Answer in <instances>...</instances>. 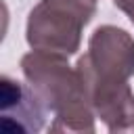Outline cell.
I'll return each mask as SVG.
<instances>
[{
    "mask_svg": "<svg viewBox=\"0 0 134 134\" xmlns=\"http://www.w3.org/2000/svg\"><path fill=\"white\" fill-rule=\"evenodd\" d=\"M113 4L119 10H124L128 15V19L132 21V25H134V0H113Z\"/></svg>",
    "mask_w": 134,
    "mask_h": 134,
    "instance_id": "obj_5",
    "label": "cell"
},
{
    "mask_svg": "<svg viewBox=\"0 0 134 134\" xmlns=\"http://www.w3.org/2000/svg\"><path fill=\"white\" fill-rule=\"evenodd\" d=\"M92 2H96V0H92Z\"/></svg>",
    "mask_w": 134,
    "mask_h": 134,
    "instance_id": "obj_6",
    "label": "cell"
},
{
    "mask_svg": "<svg viewBox=\"0 0 134 134\" xmlns=\"http://www.w3.org/2000/svg\"><path fill=\"white\" fill-rule=\"evenodd\" d=\"M86 98L109 132H134V38L115 25L92 31L86 52L77 59Z\"/></svg>",
    "mask_w": 134,
    "mask_h": 134,
    "instance_id": "obj_1",
    "label": "cell"
},
{
    "mask_svg": "<svg viewBox=\"0 0 134 134\" xmlns=\"http://www.w3.org/2000/svg\"><path fill=\"white\" fill-rule=\"evenodd\" d=\"M25 82L52 113L50 132H94V111L86 98L80 73L65 54L31 50L21 59Z\"/></svg>",
    "mask_w": 134,
    "mask_h": 134,
    "instance_id": "obj_2",
    "label": "cell"
},
{
    "mask_svg": "<svg viewBox=\"0 0 134 134\" xmlns=\"http://www.w3.org/2000/svg\"><path fill=\"white\" fill-rule=\"evenodd\" d=\"M0 130L4 134L40 132L46 124V107L31 90L8 75L0 77Z\"/></svg>",
    "mask_w": 134,
    "mask_h": 134,
    "instance_id": "obj_4",
    "label": "cell"
},
{
    "mask_svg": "<svg viewBox=\"0 0 134 134\" xmlns=\"http://www.w3.org/2000/svg\"><path fill=\"white\" fill-rule=\"evenodd\" d=\"M94 13L92 0H40L27 15L25 40L34 50L71 57L80 50L82 31Z\"/></svg>",
    "mask_w": 134,
    "mask_h": 134,
    "instance_id": "obj_3",
    "label": "cell"
}]
</instances>
